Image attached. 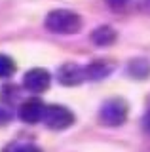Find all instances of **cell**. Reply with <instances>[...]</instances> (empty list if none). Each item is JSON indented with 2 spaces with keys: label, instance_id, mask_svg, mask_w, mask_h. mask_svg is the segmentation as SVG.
<instances>
[{
  "label": "cell",
  "instance_id": "15",
  "mask_svg": "<svg viewBox=\"0 0 150 152\" xmlns=\"http://www.w3.org/2000/svg\"><path fill=\"white\" fill-rule=\"evenodd\" d=\"M143 127L146 133H150V112H146V116L143 118Z\"/></svg>",
  "mask_w": 150,
  "mask_h": 152
},
{
  "label": "cell",
  "instance_id": "4",
  "mask_svg": "<svg viewBox=\"0 0 150 152\" xmlns=\"http://www.w3.org/2000/svg\"><path fill=\"white\" fill-rule=\"evenodd\" d=\"M51 76L46 69H31L29 72L23 76V86L32 93H42L50 88Z\"/></svg>",
  "mask_w": 150,
  "mask_h": 152
},
{
  "label": "cell",
  "instance_id": "10",
  "mask_svg": "<svg viewBox=\"0 0 150 152\" xmlns=\"http://www.w3.org/2000/svg\"><path fill=\"white\" fill-rule=\"evenodd\" d=\"M15 72V61L10 55L0 53V78H10Z\"/></svg>",
  "mask_w": 150,
  "mask_h": 152
},
{
  "label": "cell",
  "instance_id": "7",
  "mask_svg": "<svg viewBox=\"0 0 150 152\" xmlns=\"http://www.w3.org/2000/svg\"><path fill=\"white\" fill-rule=\"evenodd\" d=\"M91 40L95 46L99 48H105V46H110L116 42V31L108 25H103V27H97L95 31L91 32Z\"/></svg>",
  "mask_w": 150,
  "mask_h": 152
},
{
  "label": "cell",
  "instance_id": "11",
  "mask_svg": "<svg viewBox=\"0 0 150 152\" xmlns=\"http://www.w3.org/2000/svg\"><path fill=\"white\" fill-rule=\"evenodd\" d=\"M17 97H19V91H17L15 86H4L2 88V101L4 104H13V101H17Z\"/></svg>",
  "mask_w": 150,
  "mask_h": 152
},
{
  "label": "cell",
  "instance_id": "5",
  "mask_svg": "<svg viewBox=\"0 0 150 152\" xmlns=\"http://www.w3.org/2000/svg\"><path fill=\"white\" fill-rule=\"evenodd\" d=\"M44 110H46V104L40 101V99L32 97V99H27L19 104V118L25 124H38L42 122L44 118Z\"/></svg>",
  "mask_w": 150,
  "mask_h": 152
},
{
  "label": "cell",
  "instance_id": "13",
  "mask_svg": "<svg viewBox=\"0 0 150 152\" xmlns=\"http://www.w3.org/2000/svg\"><path fill=\"white\" fill-rule=\"evenodd\" d=\"M13 152H42V150L34 145H23V146H17Z\"/></svg>",
  "mask_w": 150,
  "mask_h": 152
},
{
  "label": "cell",
  "instance_id": "12",
  "mask_svg": "<svg viewBox=\"0 0 150 152\" xmlns=\"http://www.w3.org/2000/svg\"><path fill=\"white\" fill-rule=\"evenodd\" d=\"M12 110H10V107L8 104H0V126H4V124H8L12 120Z\"/></svg>",
  "mask_w": 150,
  "mask_h": 152
},
{
  "label": "cell",
  "instance_id": "2",
  "mask_svg": "<svg viewBox=\"0 0 150 152\" xmlns=\"http://www.w3.org/2000/svg\"><path fill=\"white\" fill-rule=\"evenodd\" d=\"M125 118H127V103L120 97L105 101L99 110V120L105 126H110V127L122 126L125 122Z\"/></svg>",
  "mask_w": 150,
  "mask_h": 152
},
{
  "label": "cell",
  "instance_id": "1",
  "mask_svg": "<svg viewBox=\"0 0 150 152\" xmlns=\"http://www.w3.org/2000/svg\"><path fill=\"white\" fill-rule=\"evenodd\" d=\"M46 28L55 34H74L82 28V19L70 10H53L46 17Z\"/></svg>",
  "mask_w": 150,
  "mask_h": 152
},
{
  "label": "cell",
  "instance_id": "14",
  "mask_svg": "<svg viewBox=\"0 0 150 152\" xmlns=\"http://www.w3.org/2000/svg\"><path fill=\"white\" fill-rule=\"evenodd\" d=\"M105 2L108 4L110 8H122V6H125L129 0H105Z\"/></svg>",
  "mask_w": 150,
  "mask_h": 152
},
{
  "label": "cell",
  "instance_id": "9",
  "mask_svg": "<svg viewBox=\"0 0 150 152\" xmlns=\"http://www.w3.org/2000/svg\"><path fill=\"white\" fill-rule=\"evenodd\" d=\"M129 74L133 78H139V80H144L146 76L150 74V63L146 59H133L127 66Z\"/></svg>",
  "mask_w": 150,
  "mask_h": 152
},
{
  "label": "cell",
  "instance_id": "6",
  "mask_svg": "<svg viewBox=\"0 0 150 152\" xmlns=\"http://www.w3.org/2000/svg\"><path fill=\"white\" fill-rule=\"evenodd\" d=\"M57 78L63 86H78L86 80V69L76 63H65L59 69Z\"/></svg>",
  "mask_w": 150,
  "mask_h": 152
},
{
  "label": "cell",
  "instance_id": "3",
  "mask_svg": "<svg viewBox=\"0 0 150 152\" xmlns=\"http://www.w3.org/2000/svg\"><path fill=\"white\" fill-rule=\"evenodd\" d=\"M42 122L55 131H63L74 124V114L63 104H48L44 110V118Z\"/></svg>",
  "mask_w": 150,
  "mask_h": 152
},
{
  "label": "cell",
  "instance_id": "8",
  "mask_svg": "<svg viewBox=\"0 0 150 152\" xmlns=\"http://www.w3.org/2000/svg\"><path fill=\"white\" fill-rule=\"evenodd\" d=\"M86 69V78H90V80H103V78H106L110 72H112V66L110 63H106V61H93L91 65H87V66H84Z\"/></svg>",
  "mask_w": 150,
  "mask_h": 152
}]
</instances>
